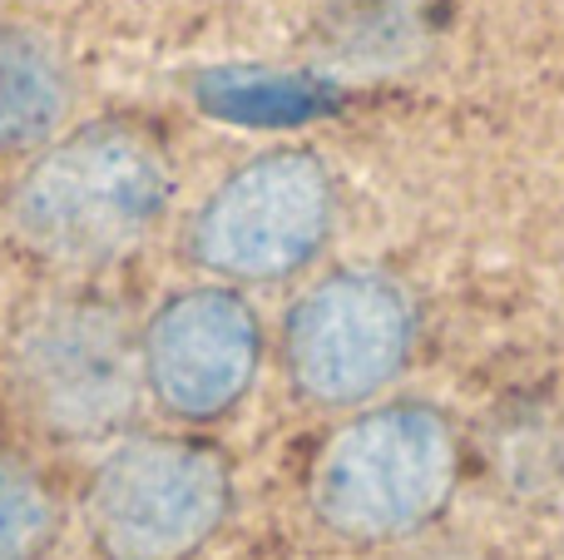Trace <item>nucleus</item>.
Masks as SVG:
<instances>
[{
  "instance_id": "4",
  "label": "nucleus",
  "mask_w": 564,
  "mask_h": 560,
  "mask_svg": "<svg viewBox=\"0 0 564 560\" xmlns=\"http://www.w3.org/2000/svg\"><path fill=\"white\" fill-rule=\"evenodd\" d=\"M234 472L198 437H124L99 456L85 521L105 560H188L224 531Z\"/></svg>"
},
{
  "instance_id": "7",
  "label": "nucleus",
  "mask_w": 564,
  "mask_h": 560,
  "mask_svg": "<svg viewBox=\"0 0 564 560\" xmlns=\"http://www.w3.org/2000/svg\"><path fill=\"white\" fill-rule=\"evenodd\" d=\"M144 392L178 422H218L258 383L263 323L228 283H198L164 298L139 327Z\"/></svg>"
},
{
  "instance_id": "5",
  "label": "nucleus",
  "mask_w": 564,
  "mask_h": 560,
  "mask_svg": "<svg viewBox=\"0 0 564 560\" xmlns=\"http://www.w3.org/2000/svg\"><path fill=\"white\" fill-rule=\"evenodd\" d=\"M332 169L307 149H273L238 164L188 224V258L234 283H278L317 258L332 234Z\"/></svg>"
},
{
  "instance_id": "8",
  "label": "nucleus",
  "mask_w": 564,
  "mask_h": 560,
  "mask_svg": "<svg viewBox=\"0 0 564 560\" xmlns=\"http://www.w3.org/2000/svg\"><path fill=\"white\" fill-rule=\"evenodd\" d=\"M75 105L65 50L35 25H0V159L55 144Z\"/></svg>"
},
{
  "instance_id": "1",
  "label": "nucleus",
  "mask_w": 564,
  "mask_h": 560,
  "mask_svg": "<svg viewBox=\"0 0 564 560\" xmlns=\"http://www.w3.org/2000/svg\"><path fill=\"white\" fill-rule=\"evenodd\" d=\"M174 204V164L129 125L59 134L25 164L6 194V224L20 248L50 268H109L139 254Z\"/></svg>"
},
{
  "instance_id": "9",
  "label": "nucleus",
  "mask_w": 564,
  "mask_h": 560,
  "mask_svg": "<svg viewBox=\"0 0 564 560\" xmlns=\"http://www.w3.org/2000/svg\"><path fill=\"white\" fill-rule=\"evenodd\" d=\"M59 506L45 476L15 452H0V560H40L55 541Z\"/></svg>"
},
{
  "instance_id": "3",
  "label": "nucleus",
  "mask_w": 564,
  "mask_h": 560,
  "mask_svg": "<svg viewBox=\"0 0 564 560\" xmlns=\"http://www.w3.org/2000/svg\"><path fill=\"white\" fill-rule=\"evenodd\" d=\"M10 387L55 442H105L129 427L144 392L139 327L105 298H55L20 323Z\"/></svg>"
},
{
  "instance_id": "6",
  "label": "nucleus",
  "mask_w": 564,
  "mask_h": 560,
  "mask_svg": "<svg viewBox=\"0 0 564 560\" xmlns=\"http://www.w3.org/2000/svg\"><path fill=\"white\" fill-rule=\"evenodd\" d=\"M416 347V303L387 273L347 268L312 283L282 323V367L312 407H367Z\"/></svg>"
},
{
  "instance_id": "2",
  "label": "nucleus",
  "mask_w": 564,
  "mask_h": 560,
  "mask_svg": "<svg viewBox=\"0 0 564 560\" xmlns=\"http://www.w3.org/2000/svg\"><path fill=\"white\" fill-rule=\"evenodd\" d=\"M456 476V427L426 402H387L327 437L307 476V502L332 536L381 546L426 531L446 511Z\"/></svg>"
}]
</instances>
